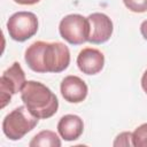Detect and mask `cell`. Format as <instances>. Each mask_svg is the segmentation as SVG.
<instances>
[{"instance_id": "9a60e30c", "label": "cell", "mask_w": 147, "mask_h": 147, "mask_svg": "<svg viewBox=\"0 0 147 147\" xmlns=\"http://www.w3.org/2000/svg\"><path fill=\"white\" fill-rule=\"evenodd\" d=\"M140 32H141L142 37L147 40V20L141 23V25H140Z\"/></svg>"}, {"instance_id": "5b68a950", "label": "cell", "mask_w": 147, "mask_h": 147, "mask_svg": "<svg viewBox=\"0 0 147 147\" xmlns=\"http://www.w3.org/2000/svg\"><path fill=\"white\" fill-rule=\"evenodd\" d=\"M7 30L11 39L23 42L37 33L38 18L31 11H17L7 21Z\"/></svg>"}, {"instance_id": "30bf717a", "label": "cell", "mask_w": 147, "mask_h": 147, "mask_svg": "<svg viewBox=\"0 0 147 147\" xmlns=\"http://www.w3.org/2000/svg\"><path fill=\"white\" fill-rule=\"evenodd\" d=\"M57 131L61 136L67 141H74L78 139L83 131H84V123L83 119L72 114H68L61 117L57 124Z\"/></svg>"}, {"instance_id": "8992f818", "label": "cell", "mask_w": 147, "mask_h": 147, "mask_svg": "<svg viewBox=\"0 0 147 147\" xmlns=\"http://www.w3.org/2000/svg\"><path fill=\"white\" fill-rule=\"evenodd\" d=\"M25 80V74L18 62H14L6 69L0 77V99L1 108H5L10 101L11 95L22 91Z\"/></svg>"}, {"instance_id": "2e32d148", "label": "cell", "mask_w": 147, "mask_h": 147, "mask_svg": "<svg viewBox=\"0 0 147 147\" xmlns=\"http://www.w3.org/2000/svg\"><path fill=\"white\" fill-rule=\"evenodd\" d=\"M16 3H18V5H34V3H37V2H39L40 0H14Z\"/></svg>"}, {"instance_id": "8fae6325", "label": "cell", "mask_w": 147, "mask_h": 147, "mask_svg": "<svg viewBox=\"0 0 147 147\" xmlns=\"http://www.w3.org/2000/svg\"><path fill=\"white\" fill-rule=\"evenodd\" d=\"M30 147H60L61 140L59 136L49 130H44L37 133L29 142Z\"/></svg>"}, {"instance_id": "e0dca14e", "label": "cell", "mask_w": 147, "mask_h": 147, "mask_svg": "<svg viewBox=\"0 0 147 147\" xmlns=\"http://www.w3.org/2000/svg\"><path fill=\"white\" fill-rule=\"evenodd\" d=\"M141 87H142V90L146 92V94H147V70L144 72V75H142V77H141Z\"/></svg>"}, {"instance_id": "7a4b0ae2", "label": "cell", "mask_w": 147, "mask_h": 147, "mask_svg": "<svg viewBox=\"0 0 147 147\" xmlns=\"http://www.w3.org/2000/svg\"><path fill=\"white\" fill-rule=\"evenodd\" d=\"M21 99L29 111L37 118H49L59 108L56 95L42 83L28 80L22 91Z\"/></svg>"}, {"instance_id": "3957f363", "label": "cell", "mask_w": 147, "mask_h": 147, "mask_svg": "<svg viewBox=\"0 0 147 147\" xmlns=\"http://www.w3.org/2000/svg\"><path fill=\"white\" fill-rule=\"evenodd\" d=\"M38 119L25 106H20L7 114L2 121V131L10 140H20L32 131L38 124Z\"/></svg>"}, {"instance_id": "4fadbf2b", "label": "cell", "mask_w": 147, "mask_h": 147, "mask_svg": "<svg viewBox=\"0 0 147 147\" xmlns=\"http://www.w3.org/2000/svg\"><path fill=\"white\" fill-rule=\"evenodd\" d=\"M125 7L133 13L147 11V0H123Z\"/></svg>"}, {"instance_id": "ba28073f", "label": "cell", "mask_w": 147, "mask_h": 147, "mask_svg": "<svg viewBox=\"0 0 147 147\" xmlns=\"http://www.w3.org/2000/svg\"><path fill=\"white\" fill-rule=\"evenodd\" d=\"M77 65L83 74L96 75L105 65V55L96 48H84L77 56Z\"/></svg>"}, {"instance_id": "52a82bcc", "label": "cell", "mask_w": 147, "mask_h": 147, "mask_svg": "<svg viewBox=\"0 0 147 147\" xmlns=\"http://www.w3.org/2000/svg\"><path fill=\"white\" fill-rule=\"evenodd\" d=\"M90 36L88 41L92 44H103L113 34V22L103 13H93L88 17Z\"/></svg>"}, {"instance_id": "9c48e42d", "label": "cell", "mask_w": 147, "mask_h": 147, "mask_svg": "<svg viewBox=\"0 0 147 147\" xmlns=\"http://www.w3.org/2000/svg\"><path fill=\"white\" fill-rule=\"evenodd\" d=\"M61 94L65 101L71 103H78L85 100L87 96V85L86 83L77 76H67L61 83Z\"/></svg>"}, {"instance_id": "7c38bea8", "label": "cell", "mask_w": 147, "mask_h": 147, "mask_svg": "<svg viewBox=\"0 0 147 147\" xmlns=\"http://www.w3.org/2000/svg\"><path fill=\"white\" fill-rule=\"evenodd\" d=\"M132 142L134 147H147V123L141 124L133 131Z\"/></svg>"}, {"instance_id": "6da1fadb", "label": "cell", "mask_w": 147, "mask_h": 147, "mask_svg": "<svg viewBox=\"0 0 147 147\" xmlns=\"http://www.w3.org/2000/svg\"><path fill=\"white\" fill-rule=\"evenodd\" d=\"M25 62L34 72H61L70 63V52L62 42L34 41L25 51Z\"/></svg>"}, {"instance_id": "5bb4252c", "label": "cell", "mask_w": 147, "mask_h": 147, "mask_svg": "<svg viewBox=\"0 0 147 147\" xmlns=\"http://www.w3.org/2000/svg\"><path fill=\"white\" fill-rule=\"evenodd\" d=\"M114 146H133L132 142V133L131 132H122L119 133L115 141Z\"/></svg>"}, {"instance_id": "277c9868", "label": "cell", "mask_w": 147, "mask_h": 147, "mask_svg": "<svg viewBox=\"0 0 147 147\" xmlns=\"http://www.w3.org/2000/svg\"><path fill=\"white\" fill-rule=\"evenodd\" d=\"M61 37L71 45H80L88 41L90 23L87 17L79 14L64 16L59 25Z\"/></svg>"}]
</instances>
